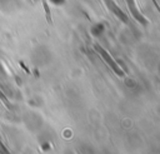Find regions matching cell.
<instances>
[{
    "instance_id": "cell-6",
    "label": "cell",
    "mask_w": 160,
    "mask_h": 154,
    "mask_svg": "<svg viewBox=\"0 0 160 154\" xmlns=\"http://www.w3.org/2000/svg\"><path fill=\"white\" fill-rule=\"evenodd\" d=\"M0 98H1V99H2V100H4V103H6V104H8V100H6V98H5V96H4V94H2V93H1V91H0Z\"/></svg>"
},
{
    "instance_id": "cell-4",
    "label": "cell",
    "mask_w": 160,
    "mask_h": 154,
    "mask_svg": "<svg viewBox=\"0 0 160 154\" xmlns=\"http://www.w3.org/2000/svg\"><path fill=\"white\" fill-rule=\"evenodd\" d=\"M102 30H104V25H102V24H96V25L91 29V33H92L94 35H99L100 33H102Z\"/></svg>"
},
{
    "instance_id": "cell-2",
    "label": "cell",
    "mask_w": 160,
    "mask_h": 154,
    "mask_svg": "<svg viewBox=\"0 0 160 154\" xmlns=\"http://www.w3.org/2000/svg\"><path fill=\"white\" fill-rule=\"evenodd\" d=\"M102 1H104V4L106 5L108 10H109L114 16H116L120 21H122V23H125V24L129 23V18H128V15L120 9V6L115 3V0H102Z\"/></svg>"
},
{
    "instance_id": "cell-3",
    "label": "cell",
    "mask_w": 160,
    "mask_h": 154,
    "mask_svg": "<svg viewBox=\"0 0 160 154\" xmlns=\"http://www.w3.org/2000/svg\"><path fill=\"white\" fill-rule=\"evenodd\" d=\"M125 3H126V5H128V9L130 10V14L132 15V18L138 21V23H140L141 25H148L149 24V21H148V19L140 13V10L138 9V5H136V3H135V0H125Z\"/></svg>"
},
{
    "instance_id": "cell-5",
    "label": "cell",
    "mask_w": 160,
    "mask_h": 154,
    "mask_svg": "<svg viewBox=\"0 0 160 154\" xmlns=\"http://www.w3.org/2000/svg\"><path fill=\"white\" fill-rule=\"evenodd\" d=\"M52 5H62L65 3V0H49Z\"/></svg>"
},
{
    "instance_id": "cell-1",
    "label": "cell",
    "mask_w": 160,
    "mask_h": 154,
    "mask_svg": "<svg viewBox=\"0 0 160 154\" xmlns=\"http://www.w3.org/2000/svg\"><path fill=\"white\" fill-rule=\"evenodd\" d=\"M94 48H95V50L99 53V55L102 58V60H104V61H105V63L111 68V70H112L118 76H120V78H124V76H125L124 70L119 66V64L114 60V58H112V56H111V55H110V54H109V53H108L102 46H100L99 44H95V45H94Z\"/></svg>"
}]
</instances>
